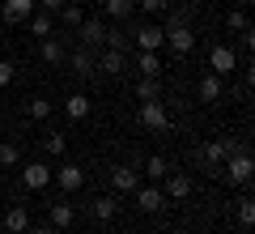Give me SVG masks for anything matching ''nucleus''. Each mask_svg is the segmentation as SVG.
Masks as SVG:
<instances>
[{
    "instance_id": "f257e3e1",
    "label": "nucleus",
    "mask_w": 255,
    "mask_h": 234,
    "mask_svg": "<svg viewBox=\"0 0 255 234\" xmlns=\"http://www.w3.org/2000/svg\"><path fill=\"white\" fill-rule=\"evenodd\" d=\"M251 171H255V166H251V153H247V149H238V153H230V158H226V179L234 183V188L251 183Z\"/></svg>"
},
{
    "instance_id": "f704fd0d",
    "label": "nucleus",
    "mask_w": 255,
    "mask_h": 234,
    "mask_svg": "<svg viewBox=\"0 0 255 234\" xmlns=\"http://www.w3.org/2000/svg\"><path fill=\"white\" fill-rule=\"evenodd\" d=\"M34 4H43V13H51V17H55V13H60L68 0H34Z\"/></svg>"
},
{
    "instance_id": "b1692460",
    "label": "nucleus",
    "mask_w": 255,
    "mask_h": 234,
    "mask_svg": "<svg viewBox=\"0 0 255 234\" xmlns=\"http://www.w3.org/2000/svg\"><path fill=\"white\" fill-rule=\"evenodd\" d=\"M90 107H94V102L85 98V94H73V98L64 102V111H68V119H85V115H90Z\"/></svg>"
},
{
    "instance_id": "f8f14e48",
    "label": "nucleus",
    "mask_w": 255,
    "mask_h": 234,
    "mask_svg": "<svg viewBox=\"0 0 255 234\" xmlns=\"http://www.w3.org/2000/svg\"><path fill=\"white\" fill-rule=\"evenodd\" d=\"M55 179H60V188H64V192H77V188L85 183V171H81L77 162H64L60 171H55Z\"/></svg>"
},
{
    "instance_id": "0eeeda50",
    "label": "nucleus",
    "mask_w": 255,
    "mask_h": 234,
    "mask_svg": "<svg viewBox=\"0 0 255 234\" xmlns=\"http://www.w3.org/2000/svg\"><path fill=\"white\" fill-rule=\"evenodd\" d=\"M111 188L124 192V196H132V192L140 188V166H115V171H111Z\"/></svg>"
},
{
    "instance_id": "39448f33",
    "label": "nucleus",
    "mask_w": 255,
    "mask_h": 234,
    "mask_svg": "<svg viewBox=\"0 0 255 234\" xmlns=\"http://www.w3.org/2000/svg\"><path fill=\"white\" fill-rule=\"evenodd\" d=\"M94 68H98L102 77H119V72L128 68V51H115V47H102V55L94 60Z\"/></svg>"
},
{
    "instance_id": "9d476101",
    "label": "nucleus",
    "mask_w": 255,
    "mask_h": 234,
    "mask_svg": "<svg viewBox=\"0 0 255 234\" xmlns=\"http://www.w3.org/2000/svg\"><path fill=\"white\" fill-rule=\"evenodd\" d=\"M132 34H136L140 51H162V47H166V30L162 26H140V30H132Z\"/></svg>"
},
{
    "instance_id": "ddd939ff",
    "label": "nucleus",
    "mask_w": 255,
    "mask_h": 234,
    "mask_svg": "<svg viewBox=\"0 0 255 234\" xmlns=\"http://www.w3.org/2000/svg\"><path fill=\"white\" fill-rule=\"evenodd\" d=\"M4 226H9V234H26V230H30V209H26V205L4 209Z\"/></svg>"
},
{
    "instance_id": "58836bf2",
    "label": "nucleus",
    "mask_w": 255,
    "mask_h": 234,
    "mask_svg": "<svg viewBox=\"0 0 255 234\" xmlns=\"http://www.w3.org/2000/svg\"><path fill=\"white\" fill-rule=\"evenodd\" d=\"M0 9H4V0H0Z\"/></svg>"
},
{
    "instance_id": "4be33fe9",
    "label": "nucleus",
    "mask_w": 255,
    "mask_h": 234,
    "mask_svg": "<svg viewBox=\"0 0 255 234\" xmlns=\"http://www.w3.org/2000/svg\"><path fill=\"white\" fill-rule=\"evenodd\" d=\"M166 175H170V166H166V158H162V153H153V158H145V179L162 183Z\"/></svg>"
},
{
    "instance_id": "f03ea898",
    "label": "nucleus",
    "mask_w": 255,
    "mask_h": 234,
    "mask_svg": "<svg viewBox=\"0 0 255 234\" xmlns=\"http://www.w3.org/2000/svg\"><path fill=\"white\" fill-rule=\"evenodd\" d=\"M77 34H81V47H85V51H98V47H107V26H102L98 17H85L81 26H77Z\"/></svg>"
},
{
    "instance_id": "aec40b11",
    "label": "nucleus",
    "mask_w": 255,
    "mask_h": 234,
    "mask_svg": "<svg viewBox=\"0 0 255 234\" xmlns=\"http://www.w3.org/2000/svg\"><path fill=\"white\" fill-rule=\"evenodd\" d=\"M136 68H140V77H162V55L157 51H140Z\"/></svg>"
},
{
    "instance_id": "7ed1b4c3",
    "label": "nucleus",
    "mask_w": 255,
    "mask_h": 234,
    "mask_svg": "<svg viewBox=\"0 0 255 234\" xmlns=\"http://www.w3.org/2000/svg\"><path fill=\"white\" fill-rule=\"evenodd\" d=\"M166 47H170L174 55H191L196 51V30L191 26H170L166 30Z\"/></svg>"
},
{
    "instance_id": "e433bc0d",
    "label": "nucleus",
    "mask_w": 255,
    "mask_h": 234,
    "mask_svg": "<svg viewBox=\"0 0 255 234\" xmlns=\"http://www.w3.org/2000/svg\"><path fill=\"white\" fill-rule=\"evenodd\" d=\"M170 26H187V13H183V9H179V13H170V21H166V30H170Z\"/></svg>"
},
{
    "instance_id": "c9c22d12",
    "label": "nucleus",
    "mask_w": 255,
    "mask_h": 234,
    "mask_svg": "<svg viewBox=\"0 0 255 234\" xmlns=\"http://www.w3.org/2000/svg\"><path fill=\"white\" fill-rule=\"evenodd\" d=\"M166 4H170V0H140V9H145V13H162Z\"/></svg>"
},
{
    "instance_id": "9b49d317",
    "label": "nucleus",
    "mask_w": 255,
    "mask_h": 234,
    "mask_svg": "<svg viewBox=\"0 0 255 234\" xmlns=\"http://www.w3.org/2000/svg\"><path fill=\"white\" fill-rule=\"evenodd\" d=\"M21 183H26L30 192L47 188V183H51V166H47V162H26V171H21Z\"/></svg>"
},
{
    "instance_id": "393cba45",
    "label": "nucleus",
    "mask_w": 255,
    "mask_h": 234,
    "mask_svg": "<svg viewBox=\"0 0 255 234\" xmlns=\"http://www.w3.org/2000/svg\"><path fill=\"white\" fill-rule=\"evenodd\" d=\"M38 51H43V60H47V64H60L64 55H68V51H64V43H60L55 34H51V38H43V47H38Z\"/></svg>"
},
{
    "instance_id": "4468645a",
    "label": "nucleus",
    "mask_w": 255,
    "mask_h": 234,
    "mask_svg": "<svg viewBox=\"0 0 255 234\" xmlns=\"http://www.w3.org/2000/svg\"><path fill=\"white\" fill-rule=\"evenodd\" d=\"M47 217H51L55 230H68V226H73V217H77V209L68 205V200H55V205L47 209Z\"/></svg>"
},
{
    "instance_id": "20e7f679",
    "label": "nucleus",
    "mask_w": 255,
    "mask_h": 234,
    "mask_svg": "<svg viewBox=\"0 0 255 234\" xmlns=\"http://www.w3.org/2000/svg\"><path fill=\"white\" fill-rule=\"evenodd\" d=\"M140 124H145L149 132H166V124H170V115H166L162 98H153V102H140Z\"/></svg>"
},
{
    "instance_id": "f3484780",
    "label": "nucleus",
    "mask_w": 255,
    "mask_h": 234,
    "mask_svg": "<svg viewBox=\"0 0 255 234\" xmlns=\"http://www.w3.org/2000/svg\"><path fill=\"white\" fill-rule=\"evenodd\" d=\"M200 102H221V77L217 72H209V77H200Z\"/></svg>"
},
{
    "instance_id": "dca6fc26",
    "label": "nucleus",
    "mask_w": 255,
    "mask_h": 234,
    "mask_svg": "<svg viewBox=\"0 0 255 234\" xmlns=\"http://www.w3.org/2000/svg\"><path fill=\"white\" fill-rule=\"evenodd\" d=\"M166 196L170 200H187L191 196V179L187 175H166Z\"/></svg>"
},
{
    "instance_id": "6ab92c4d",
    "label": "nucleus",
    "mask_w": 255,
    "mask_h": 234,
    "mask_svg": "<svg viewBox=\"0 0 255 234\" xmlns=\"http://www.w3.org/2000/svg\"><path fill=\"white\" fill-rule=\"evenodd\" d=\"M102 9H107V17L128 21V17H132V9H136V0H102Z\"/></svg>"
},
{
    "instance_id": "4c0bfd02",
    "label": "nucleus",
    "mask_w": 255,
    "mask_h": 234,
    "mask_svg": "<svg viewBox=\"0 0 255 234\" xmlns=\"http://www.w3.org/2000/svg\"><path fill=\"white\" fill-rule=\"evenodd\" d=\"M26 234H60V230H55V226H30Z\"/></svg>"
},
{
    "instance_id": "a878e982",
    "label": "nucleus",
    "mask_w": 255,
    "mask_h": 234,
    "mask_svg": "<svg viewBox=\"0 0 255 234\" xmlns=\"http://www.w3.org/2000/svg\"><path fill=\"white\" fill-rule=\"evenodd\" d=\"M94 217H98V222H111V217H115L119 213V205H115V196H98V200H94Z\"/></svg>"
},
{
    "instance_id": "6e6552de",
    "label": "nucleus",
    "mask_w": 255,
    "mask_h": 234,
    "mask_svg": "<svg viewBox=\"0 0 255 234\" xmlns=\"http://www.w3.org/2000/svg\"><path fill=\"white\" fill-rule=\"evenodd\" d=\"M34 0H4V9H0V17L9 21V26H21V21H30L34 17Z\"/></svg>"
},
{
    "instance_id": "2eb2a0df",
    "label": "nucleus",
    "mask_w": 255,
    "mask_h": 234,
    "mask_svg": "<svg viewBox=\"0 0 255 234\" xmlns=\"http://www.w3.org/2000/svg\"><path fill=\"white\" fill-rule=\"evenodd\" d=\"M73 72L81 77V81H90L94 72H98V68H94V51H85V47H77V51H73Z\"/></svg>"
},
{
    "instance_id": "cd10ccee",
    "label": "nucleus",
    "mask_w": 255,
    "mask_h": 234,
    "mask_svg": "<svg viewBox=\"0 0 255 234\" xmlns=\"http://www.w3.org/2000/svg\"><path fill=\"white\" fill-rule=\"evenodd\" d=\"M43 149L51 153V158H64V149H68V136H64V132H47V141H43Z\"/></svg>"
},
{
    "instance_id": "72a5a7b5",
    "label": "nucleus",
    "mask_w": 255,
    "mask_h": 234,
    "mask_svg": "<svg viewBox=\"0 0 255 234\" xmlns=\"http://www.w3.org/2000/svg\"><path fill=\"white\" fill-rule=\"evenodd\" d=\"M13 77H17V68H13L9 60H0V90H4V85H13Z\"/></svg>"
},
{
    "instance_id": "412c9836",
    "label": "nucleus",
    "mask_w": 255,
    "mask_h": 234,
    "mask_svg": "<svg viewBox=\"0 0 255 234\" xmlns=\"http://www.w3.org/2000/svg\"><path fill=\"white\" fill-rule=\"evenodd\" d=\"M26 26H30V34H34V38H51L55 21H51V13H34V17H30Z\"/></svg>"
},
{
    "instance_id": "1a4fd4ad",
    "label": "nucleus",
    "mask_w": 255,
    "mask_h": 234,
    "mask_svg": "<svg viewBox=\"0 0 255 234\" xmlns=\"http://www.w3.org/2000/svg\"><path fill=\"white\" fill-rule=\"evenodd\" d=\"M209 68L217 72V77H230V72L238 68V55L230 51L226 43H217V47H213V51H209Z\"/></svg>"
},
{
    "instance_id": "c756f323",
    "label": "nucleus",
    "mask_w": 255,
    "mask_h": 234,
    "mask_svg": "<svg viewBox=\"0 0 255 234\" xmlns=\"http://www.w3.org/2000/svg\"><path fill=\"white\" fill-rule=\"evenodd\" d=\"M226 30H234V34H243V30H251V26H247V13H243V9H234V13L226 17Z\"/></svg>"
},
{
    "instance_id": "c85d7f7f",
    "label": "nucleus",
    "mask_w": 255,
    "mask_h": 234,
    "mask_svg": "<svg viewBox=\"0 0 255 234\" xmlns=\"http://www.w3.org/2000/svg\"><path fill=\"white\" fill-rule=\"evenodd\" d=\"M26 115H30V119H38V124H43V119L51 115V102H47V98H30V107H26Z\"/></svg>"
},
{
    "instance_id": "bb28decb",
    "label": "nucleus",
    "mask_w": 255,
    "mask_h": 234,
    "mask_svg": "<svg viewBox=\"0 0 255 234\" xmlns=\"http://www.w3.org/2000/svg\"><path fill=\"white\" fill-rule=\"evenodd\" d=\"M60 21H64V26H68V30H77V26H81V21H85L81 4H73V0H68V4H64V9H60Z\"/></svg>"
},
{
    "instance_id": "a211bd4d",
    "label": "nucleus",
    "mask_w": 255,
    "mask_h": 234,
    "mask_svg": "<svg viewBox=\"0 0 255 234\" xmlns=\"http://www.w3.org/2000/svg\"><path fill=\"white\" fill-rule=\"evenodd\" d=\"M200 162L209 166V171H217V166L226 162V145H221V141H209V145L200 149Z\"/></svg>"
},
{
    "instance_id": "423d86ee",
    "label": "nucleus",
    "mask_w": 255,
    "mask_h": 234,
    "mask_svg": "<svg viewBox=\"0 0 255 234\" xmlns=\"http://www.w3.org/2000/svg\"><path fill=\"white\" fill-rule=\"evenodd\" d=\"M132 196H136V209H140V213H162V209H170L157 183H149V188H136Z\"/></svg>"
},
{
    "instance_id": "7c9ffc66",
    "label": "nucleus",
    "mask_w": 255,
    "mask_h": 234,
    "mask_svg": "<svg viewBox=\"0 0 255 234\" xmlns=\"http://www.w3.org/2000/svg\"><path fill=\"white\" fill-rule=\"evenodd\" d=\"M17 162H21L17 145H0V166H17Z\"/></svg>"
},
{
    "instance_id": "473e14b6",
    "label": "nucleus",
    "mask_w": 255,
    "mask_h": 234,
    "mask_svg": "<svg viewBox=\"0 0 255 234\" xmlns=\"http://www.w3.org/2000/svg\"><path fill=\"white\" fill-rule=\"evenodd\" d=\"M238 217H243V226H251V222H255V205H251L247 196L238 200Z\"/></svg>"
},
{
    "instance_id": "2f4dec72",
    "label": "nucleus",
    "mask_w": 255,
    "mask_h": 234,
    "mask_svg": "<svg viewBox=\"0 0 255 234\" xmlns=\"http://www.w3.org/2000/svg\"><path fill=\"white\" fill-rule=\"evenodd\" d=\"M107 47H115V51H128V34H124V30H107Z\"/></svg>"
},
{
    "instance_id": "5701e85b",
    "label": "nucleus",
    "mask_w": 255,
    "mask_h": 234,
    "mask_svg": "<svg viewBox=\"0 0 255 234\" xmlns=\"http://www.w3.org/2000/svg\"><path fill=\"white\" fill-rule=\"evenodd\" d=\"M136 98H140V102H153V98H162V81H157V77H140V85H136Z\"/></svg>"
}]
</instances>
